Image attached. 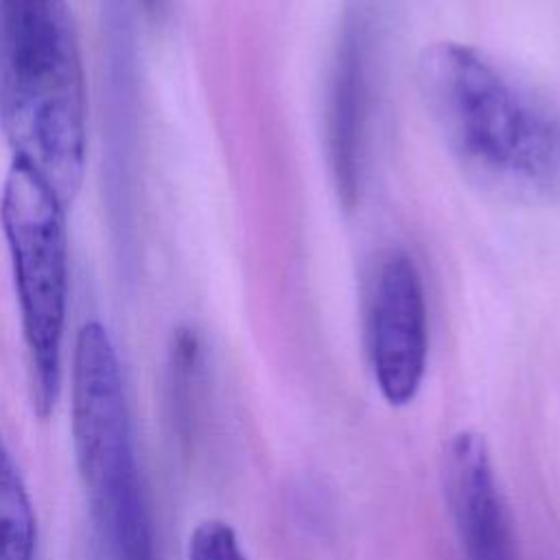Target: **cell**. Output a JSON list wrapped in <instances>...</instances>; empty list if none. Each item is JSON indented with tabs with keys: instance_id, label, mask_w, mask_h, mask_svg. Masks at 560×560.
<instances>
[{
	"instance_id": "6da1fadb",
	"label": "cell",
	"mask_w": 560,
	"mask_h": 560,
	"mask_svg": "<svg viewBox=\"0 0 560 560\" xmlns=\"http://www.w3.org/2000/svg\"><path fill=\"white\" fill-rule=\"evenodd\" d=\"M418 83L431 120L459 166L518 201L560 197V109L483 50L429 46Z\"/></svg>"
},
{
	"instance_id": "7a4b0ae2",
	"label": "cell",
	"mask_w": 560,
	"mask_h": 560,
	"mask_svg": "<svg viewBox=\"0 0 560 560\" xmlns=\"http://www.w3.org/2000/svg\"><path fill=\"white\" fill-rule=\"evenodd\" d=\"M0 129L66 208L88 160L85 72L68 0H0Z\"/></svg>"
},
{
	"instance_id": "3957f363",
	"label": "cell",
	"mask_w": 560,
	"mask_h": 560,
	"mask_svg": "<svg viewBox=\"0 0 560 560\" xmlns=\"http://www.w3.org/2000/svg\"><path fill=\"white\" fill-rule=\"evenodd\" d=\"M70 424L79 477L107 551L114 560H158L118 352L96 319L74 341Z\"/></svg>"
},
{
	"instance_id": "277c9868",
	"label": "cell",
	"mask_w": 560,
	"mask_h": 560,
	"mask_svg": "<svg viewBox=\"0 0 560 560\" xmlns=\"http://www.w3.org/2000/svg\"><path fill=\"white\" fill-rule=\"evenodd\" d=\"M0 223L28 352L33 405L46 418L59 398L68 317L66 203L35 168L13 158L2 184Z\"/></svg>"
},
{
	"instance_id": "5b68a950",
	"label": "cell",
	"mask_w": 560,
	"mask_h": 560,
	"mask_svg": "<svg viewBox=\"0 0 560 560\" xmlns=\"http://www.w3.org/2000/svg\"><path fill=\"white\" fill-rule=\"evenodd\" d=\"M365 339L381 396L394 407L411 402L424 378L429 319L420 271L400 249L381 256L370 276Z\"/></svg>"
},
{
	"instance_id": "8992f818",
	"label": "cell",
	"mask_w": 560,
	"mask_h": 560,
	"mask_svg": "<svg viewBox=\"0 0 560 560\" xmlns=\"http://www.w3.org/2000/svg\"><path fill=\"white\" fill-rule=\"evenodd\" d=\"M368 55L370 22L359 2L343 15L328 85L326 138L337 195L354 203L361 184L365 116H368Z\"/></svg>"
},
{
	"instance_id": "52a82bcc",
	"label": "cell",
	"mask_w": 560,
	"mask_h": 560,
	"mask_svg": "<svg viewBox=\"0 0 560 560\" xmlns=\"http://www.w3.org/2000/svg\"><path fill=\"white\" fill-rule=\"evenodd\" d=\"M444 470L466 560H516L510 514L483 435L457 433L448 442Z\"/></svg>"
},
{
	"instance_id": "ba28073f",
	"label": "cell",
	"mask_w": 560,
	"mask_h": 560,
	"mask_svg": "<svg viewBox=\"0 0 560 560\" xmlns=\"http://www.w3.org/2000/svg\"><path fill=\"white\" fill-rule=\"evenodd\" d=\"M206 383V346L199 332L182 326L173 332L166 359V405L173 431L190 442Z\"/></svg>"
},
{
	"instance_id": "9c48e42d",
	"label": "cell",
	"mask_w": 560,
	"mask_h": 560,
	"mask_svg": "<svg viewBox=\"0 0 560 560\" xmlns=\"http://www.w3.org/2000/svg\"><path fill=\"white\" fill-rule=\"evenodd\" d=\"M35 538L28 490L0 435V560H35Z\"/></svg>"
},
{
	"instance_id": "30bf717a",
	"label": "cell",
	"mask_w": 560,
	"mask_h": 560,
	"mask_svg": "<svg viewBox=\"0 0 560 560\" xmlns=\"http://www.w3.org/2000/svg\"><path fill=\"white\" fill-rule=\"evenodd\" d=\"M188 560H247L230 523L210 518L199 523L188 538Z\"/></svg>"
},
{
	"instance_id": "8fae6325",
	"label": "cell",
	"mask_w": 560,
	"mask_h": 560,
	"mask_svg": "<svg viewBox=\"0 0 560 560\" xmlns=\"http://www.w3.org/2000/svg\"><path fill=\"white\" fill-rule=\"evenodd\" d=\"M147 7H149V11H158V9H162V0H142Z\"/></svg>"
}]
</instances>
